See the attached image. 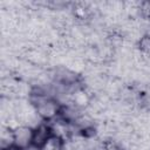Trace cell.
<instances>
[{
    "label": "cell",
    "instance_id": "cell-2",
    "mask_svg": "<svg viewBox=\"0 0 150 150\" xmlns=\"http://www.w3.org/2000/svg\"><path fill=\"white\" fill-rule=\"evenodd\" d=\"M53 135L50 124L47 123H40L36 127L33 128V146L41 148L45 142Z\"/></svg>",
    "mask_w": 150,
    "mask_h": 150
},
{
    "label": "cell",
    "instance_id": "cell-3",
    "mask_svg": "<svg viewBox=\"0 0 150 150\" xmlns=\"http://www.w3.org/2000/svg\"><path fill=\"white\" fill-rule=\"evenodd\" d=\"M1 150H7L14 146V130L7 125H4L0 134Z\"/></svg>",
    "mask_w": 150,
    "mask_h": 150
},
{
    "label": "cell",
    "instance_id": "cell-1",
    "mask_svg": "<svg viewBox=\"0 0 150 150\" xmlns=\"http://www.w3.org/2000/svg\"><path fill=\"white\" fill-rule=\"evenodd\" d=\"M14 130V146L27 150L33 144V128L21 124Z\"/></svg>",
    "mask_w": 150,
    "mask_h": 150
},
{
    "label": "cell",
    "instance_id": "cell-6",
    "mask_svg": "<svg viewBox=\"0 0 150 150\" xmlns=\"http://www.w3.org/2000/svg\"><path fill=\"white\" fill-rule=\"evenodd\" d=\"M103 149L104 150H124V148H122V145H120L116 141H105L103 143Z\"/></svg>",
    "mask_w": 150,
    "mask_h": 150
},
{
    "label": "cell",
    "instance_id": "cell-5",
    "mask_svg": "<svg viewBox=\"0 0 150 150\" xmlns=\"http://www.w3.org/2000/svg\"><path fill=\"white\" fill-rule=\"evenodd\" d=\"M138 48L141 55L150 56V34H145L138 40Z\"/></svg>",
    "mask_w": 150,
    "mask_h": 150
},
{
    "label": "cell",
    "instance_id": "cell-7",
    "mask_svg": "<svg viewBox=\"0 0 150 150\" xmlns=\"http://www.w3.org/2000/svg\"><path fill=\"white\" fill-rule=\"evenodd\" d=\"M7 150H23V149H19V148H15V146H13V148H11V149H7Z\"/></svg>",
    "mask_w": 150,
    "mask_h": 150
},
{
    "label": "cell",
    "instance_id": "cell-4",
    "mask_svg": "<svg viewBox=\"0 0 150 150\" xmlns=\"http://www.w3.org/2000/svg\"><path fill=\"white\" fill-rule=\"evenodd\" d=\"M39 149L40 150H64V141L56 135H52L45 142V144Z\"/></svg>",
    "mask_w": 150,
    "mask_h": 150
}]
</instances>
